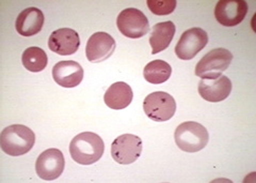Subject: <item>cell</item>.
<instances>
[{"label":"cell","instance_id":"9c48e42d","mask_svg":"<svg viewBox=\"0 0 256 183\" xmlns=\"http://www.w3.org/2000/svg\"><path fill=\"white\" fill-rule=\"evenodd\" d=\"M66 166V160L61 151L57 148L45 150L38 155L36 162V171L38 176L46 181L59 178Z\"/></svg>","mask_w":256,"mask_h":183},{"label":"cell","instance_id":"e0dca14e","mask_svg":"<svg viewBox=\"0 0 256 183\" xmlns=\"http://www.w3.org/2000/svg\"><path fill=\"white\" fill-rule=\"evenodd\" d=\"M175 33V25L170 21L156 24L153 29H152L150 36L152 54L155 55L166 50L171 44Z\"/></svg>","mask_w":256,"mask_h":183},{"label":"cell","instance_id":"7a4b0ae2","mask_svg":"<svg viewBox=\"0 0 256 183\" xmlns=\"http://www.w3.org/2000/svg\"><path fill=\"white\" fill-rule=\"evenodd\" d=\"M34 144V132L22 124L6 126L0 135V146L2 151L11 156H20L28 153Z\"/></svg>","mask_w":256,"mask_h":183},{"label":"cell","instance_id":"5b68a950","mask_svg":"<svg viewBox=\"0 0 256 183\" xmlns=\"http://www.w3.org/2000/svg\"><path fill=\"white\" fill-rule=\"evenodd\" d=\"M232 60H233V54L230 51L226 49L212 50L198 62L196 75L201 78L218 77L228 70Z\"/></svg>","mask_w":256,"mask_h":183},{"label":"cell","instance_id":"2e32d148","mask_svg":"<svg viewBox=\"0 0 256 183\" xmlns=\"http://www.w3.org/2000/svg\"><path fill=\"white\" fill-rule=\"evenodd\" d=\"M134 98L132 87L124 82H116L107 89L104 101L105 104L114 110L124 109L130 104Z\"/></svg>","mask_w":256,"mask_h":183},{"label":"cell","instance_id":"5bb4252c","mask_svg":"<svg viewBox=\"0 0 256 183\" xmlns=\"http://www.w3.org/2000/svg\"><path fill=\"white\" fill-rule=\"evenodd\" d=\"M54 81L64 88H74L84 79V69L77 61L68 60L56 63L52 69Z\"/></svg>","mask_w":256,"mask_h":183},{"label":"cell","instance_id":"8992f818","mask_svg":"<svg viewBox=\"0 0 256 183\" xmlns=\"http://www.w3.org/2000/svg\"><path fill=\"white\" fill-rule=\"evenodd\" d=\"M116 26L123 36L139 39L150 31V24L144 13L134 8H128L118 15Z\"/></svg>","mask_w":256,"mask_h":183},{"label":"cell","instance_id":"30bf717a","mask_svg":"<svg viewBox=\"0 0 256 183\" xmlns=\"http://www.w3.org/2000/svg\"><path fill=\"white\" fill-rule=\"evenodd\" d=\"M249 11L244 0H220L214 8V18L221 25L234 27L242 23Z\"/></svg>","mask_w":256,"mask_h":183},{"label":"cell","instance_id":"ac0fdd59","mask_svg":"<svg viewBox=\"0 0 256 183\" xmlns=\"http://www.w3.org/2000/svg\"><path fill=\"white\" fill-rule=\"evenodd\" d=\"M172 68L166 61L154 60L148 62L143 70V76L150 84L160 85L171 77Z\"/></svg>","mask_w":256,"mask_h":183},{"label":"cell","instance_id":"ba28073f","mask_svg":"<svg viewBox=\"0 0 256 183\" xmlns=\"http://www.w3.org/2000/svg\"><path fill=\"white\" fill-rule=\"evenodd\" d=\"M208 43V35L198 27L186 30L175 46V54L182 60H191L201 52Z\"/></svg>","mask_w":256,"mask_h":183},{"label":"cell","instance_id":"ffe728a7","mask_svg":"<svg viewBox=\"0 0 256 183\" xmlns=\"http://www.w3.org/2000/svg\"><path fill=\"white\" fill-rule=\"evenodd\" d=\"M148 7L152 13L158 17L171 14L176 8V0H148Z\"/></svg>","mask_w":256,"mask_h":183},{"label":"cell","instance_id":"3957f363","mask_svg":"<svg viewBox=\"0 0 256 183\" xmlns=\"http://www.w3.org/2000/svg\"><path fill=\"white\" fill-rule=\"evenodd\" d=\"M175 144L185 152L194 153L204 149L210 140L208 131L194 121H187L180 123L174 133Z\"/></svg>","mask_w":256,"mask_h":183},{"label":"cell","instance_id":"4fadbf2b","mask_svg":"<svg viewBox=\"0 0 256 183\" xmlns=\"http://www.w3.org/2000/svg\"><path fill=\"white\" fill-rule=\"evenodd\" d=\"M80 46L79 35L70 28L54 30L48 39V47L56 54L68 56L75 54Z\"/></svg>","mask_w":256,"mask_h":183},{"label":"cell","instance_id":"6da1fadb","mask_svg":"<svg viewBox=\"0 0 256 183\" xmlns=\"http://www.w3.org/2000/svg\"><path fill=\"white\" fill-rule=\"evenodd\" d=\"M105 151V144L100 135L84 132L72 139L70 153L73 160L82 165H91L100 160Z\"/></svg>","mask_w":256,"mask_h":183},{"label":"cell","instance_id":"277c9868","mask_svg":"<svg viewBox=\"0 0 256 183\" xmlns=\"http://www.w3.org/2000/svg\"><path fill=\"white\" fill-rule=\"evenodd\" d=\"M146 115L156 122L170 120L176 111V102L171 94L156 91L148 94L143 101Z\"/></svg>","mask_w":256,"mask_h":183},{"label":"cell","instance_id":"52a82bcc","mask_svg":"<svg viewBox=\"0 0 256 183\" xmlns=\"http://www.w3.org/2000/svg\"><path fill=\"white\" fill-rule=\"evenodd\" d=\"M142 140L137 135L123 134L116 137L111 145V155L122 165L136 162L142 153Z\"/></svg>","mask_w":256,"mask_h":183},{"label":"cell","instance_id":"9a60e30c","mask_svg":"<svg viewBox=\"0 0 256 183\" xmlns=\"http://www.w3.org/2000/svg\"><path fill=\"white\" fill-rule=\"evenodd\" d=\"M45 18L43 12L36 7L22 10L16 19L15 28L22 37H32L38 34L44 26Z\"/></svg>","mask_w":256,"mask_h":183},{"label":"cell","instance_id":"8fae6325","mask_svg":"<svg viewBox=\"0 0 256 183\" xmlns=\"http://www.w3.org/2000/svg\"><path fill=\"white\" fill-rule=\"evenodd\" d=\"M116 47V43L114 39L109 34L102 33V31L95 33L88 40L86 46V58L90 62L94 63L105 61L114 53Z\"/></svg>","mask_w":256,"mask_h":183},{"label":"cell","instance_id":"7c38bea8","mask_svg":"<svg viewBox=\"0 0 256 183\" xmlns=\"http://www.w3.org/2000/svg\"><path fill=\"white\" fill-rule=\"evenodd\" d=\"M232 87L230 79L224 75L202 78L198 83V93L205 101L217 103L228 98Z\"/></svg>","mask_w":256,"mask_h":183},{"label":"cell","instance_id":"d6986e66","mask_svg":"<svg viewBox=\"0 0 256 183\" xmlns=\"http://www.w3.org/2000/svg\"><path fill=\"white\" fill-rule=\"evenodd\" d=\"M22 66L30 72H41L46 67L48 62L47 54L44 50L36 46L29 47L25 50L22 55Z\"/></svg>","mask_w":256,"mask_h":183}]
</instances>
